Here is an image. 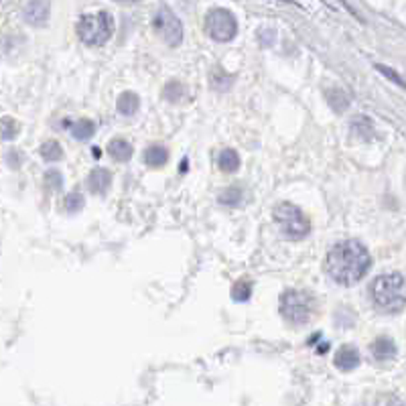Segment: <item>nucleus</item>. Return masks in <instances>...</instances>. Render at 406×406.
Listing matches in <instances>:
<instances>
[{"mask_svg": "<svg viewBox=\"0 0 406 406\" xmlns=\"http://www.w3.org/2000/svg\"><path fill=\"white\" fill-rule=\"evenodd\" d=\"M139 106H141V100H139V96L134 91H122L118 96L116 108L122 116H132L139 110Z\"/></svg>", "mask_w": 406, "mask_h": 406, "instance_id": "f8f14e48", "label": "nucleus"}, {"mask_svg": "<svg viewBox=\"0 0 406 406\" xmlns=\"http://www.w3.org/2000/svg\"><path fill=\"white\" fill-rule=\"evenodd\" d=\"M372 266L368 248L358 240H346L335 244L327 254V272L329 276L344 287L360 283Z\"/></svg>", "mask_w": 406, "mask_h": 406, "instance_id": "f257e3e1", "label": "nucleus"}, {"mask_svg": "<svg viewBox=\"0 0 406 406\" xmlns=\"http://www.w3.org/2000/svg\"><path fill=\"white\" fill-rule=\"evenodd\" d=\"M315 299L305 290H287L281 297V313L290 325H305L313 317Z\"/></svg>", "mask_w": 406, "mask_h": 406, "instance_id": "39448f33", "label": "nucleus"}, {"mask_svg": "<svg viewBox=\"0 0 406 406\" xmlns=\"http://www.w3.org/2000/svg\"><path fill=\"white\" fill-rule=\"evenodd\" d=\"M19 132H21V124L15 118H0V141H15Z\"/></svg>", "mask_w": 406, "mask_h": 406, "instance_id": "6ab92c4d", "label": "nucleus"}, {"mask_svg": "<svg viewBox=\"0 0 406 406\" xmlns=\"http://www.w3.org/2000/svg\"><path fill=\"white\" fill-rule=\"evenodd\" d=\"M116 2H136V0H116Z\"/></svg>", "mask_w": 406, "mask_h": 406, "instance_id": "c85d7f7f", "label": "nucleus"}, {"mask_svg": "<svg viewBox=\"0 0 406 406\" xmlns=\"http://www.w3.org/2000/svg\"><path fill=\"white\" fill-rule=\"evenodd\" d=\"M112 33H114V19L106 10L86 15L78 23V37L87 47H102L104 43L110 41Z\"/></svg>", "mask_w": 406, "mask_h": 406, "instance_id": "7ed1b4c3", "label": "nucleus"}, {"mask_svg": "<svg viewBox=\"0 0 406 406\" xmlns=\"http://www.w3.org/2000/svg\"><path fill=\"white\" fill-rule=\"evenodd\" d=\"M209 82H211V87L213 89H218V91H226V89H230L232 87L233 78L230 73H226L222 67H215L211 73H209Z\"/></svg>", "mask_w": 406, "mask_h": 406, "instance_id": "aec40b11", "label": "nucleus"}, {"mask_svg": "<svg viewBox=\"0 0 406 406\" xmlns=\"http://www.w3.org/2000/svg\"><path fill=\"white\" fill-rule=\"evenodd\" d=\"M218 165H220V169L224 171V173H233V171H238V167H240V157H238V152L232 150V148H226V150H222L220 152V157H218Z\"/></svg>", "mask_w": 406, "mask_h": 406, "instance_id": "dca6fc26", "label": "nucleus"}, {"mask_svg": "<svg viewBox=\"0 0 406 406\" xmlns=\"http://www.w3.org/2000/svg\"><path fill=\"white\" fill-rule=\"evenodd\" d=\"M84 205H86V197H84L82 193H78V191H73V193H69V195L65 197V209H67L69 213L82 211Z\"/></svg>", "mask_w": 406, "mask_h": 406, "instance_id": "5701e85b", "label": "nucleus"}, {"mask_svg": "<svg viewBox=\"0 0 406 406\" xmlns=\"http://www.w3.org/2000/svg\"><path fill=\"white\" fill-rule=\"evenodd\" d=\"M41 157L47 161V163H58L63 159V148L58 141H47L41 145Z\"/></svg>", "mask_w": 406, "mask_h": 406, "instance_id": "412c9836", "label": "nucleus"}, {"mask_svg": "<svg viewBox=\"0 0 406 406\" xmlns=\"http://www.w3.org/2000/svg\"><path fill=\"white\" fill-rule=\"evenodd\" d=\"M327 102H329V106H331L337 114L346 112L349 106L348 94H346L342 87H331V89L327 91Z\"/></svg>", "mask_w": 406, "mask_h": 406, "instance_id": "2eb2a0df", "label": "nucleus"}, {"mask_svg": "<svg viewBox=\"0 0 406 406\" xmlns=\"http://www.w3.org/2000/svg\"><path fill=\"white\" fill-rule=\"evenodd\" d=\"M252 294V285L248 281H238L232 289V299L236 303H246Z\"/></svg>", "mask_w": 406, "mask_h": 406, "instance_id": "4be33fe9", "label": "nucleus"}, {"mask_svg": "<svg viewBox=\"0 0 406 406\" xmlns=\"http://www.w3.org/2000/svg\"><path fill=\"white\" fill-rule=\"evenodd\" d=\"M242 197H244V191L240 187H230V189H226L220 195V203H224V205H238V203L242 202Z\"/></svg>", "mask_w": 406, "mask_h": 406, "instance_id": "b1692460", "label": "nucleus"}, {"mask_svg": "<svg viewBox=\"0 0 406 406\" xmlns=\"http://www.w3.org/2000/svg\"><path fill=\"white\" fill-rule=\"evenodd\" d=\"M152 29L163 43L177 47L183 41V25L169 6H161L152 19Z\"/></svg>", "mask_w": 406, "mask_h": 406, "instance_id": "0eeeda50", "label": "nucleus"}, {"mask_svg": "<svg viewBox=\"0 0 406 406\" xmlns=\"http://www.w3.org/2000/svg\"><path fill=\"white\" fill-rule=\"evenodd\" d=\"M110 185H112V173H110L108 169L98 167V169H94L91 173L87 175V189H89L94 195H104V193H108Z\"/></svg>", "mask_w": 406, "mask_h": 406, "instance_id": "1a4fd4ad", "label": "nucleus"}, {"mask_svg": "<svg viewBox=\"0 0 406 406\" xmlns=\"http://www.w3.org/2000/svg\"><path fill=\"white\" fill-rule=\"evenodd\" d=\"M335 366L342 370V372H351L360 366L362 358H360V351L353 348V346H344V348L337 349L335 353Z\"/></svg>", "mask_w": 406, "mask_h": 406, "instance_id": "9d476101", "label": "nucleus"}, {"mask_svg": "<svg viewBox=\"0 0 406 406\" xmlns=\"http://www.w3.org/2000/svg\"><path fill=\"white\" fill-rule=\"evenodd\" d=\"M376 69L380 71V73H384V76H386L388 80H392L394 84H398L400 87H406L405 80H403V78H400V76H398L396 71H392L390 67H386V65H376Z\"/></svg>", "mask_w": 406, "mask_h": 406, "instance_id": "bb28decb", "label": "nucleus"}, {"mask_svg": "<svg viewBox=\"0 0 406 406\" xmlns=\"http://www.w3.org/2000/svg\"><path fill=\"white\" fill-rule=\"evenodd\" d=\"M94 132H96V124H94L91 120H87V118H82V120H78V122L71 124V134H73V139H78V141H87V139H91Z\"/></svg>", "mask_w": 406, "mask_h": 406, "instance_id": "a211bd4d", "label": "nucleus"}, {"mask_svg": "<svg viewBox=\"0 0 406 406\" xmlns=\"http://www.w3.org/2000/svg\"><path fill=\"white\" fill-rule=\"evenodd\" d=\"M372 355L380 362H388L396 358V344L390 337H378L372 344Z\"/></svg>", "mask_w": 406, "mask_h": 406, "instance_id": "9b49d317", "label": "nucleus"}, {"mask_svg": "<svg viewBox=\"0 0 406 406\" xmlns=\"http://www.w3.org/2000/svg\"><path fill=\"white\" fill-rule=\"evenodd\" d=\"M25 21L33 27H45L51 15V2L49 0H29L25 6Z\"/></svg>", "mask_w": 406, "mask_h": 406, "instance_id": "6e6552de", "label": "nucleus"}, {"mask_svg": "<svg viewBox=\"0 0 406 406\" xmlns=\"http://www.w3.org/2000/svg\"><path fill=\"white\" fill-rule=\"evenodd\" d=\"M108 152H110V157L114 161H118V163H126L132 157V145L128 141H124V139H114L108 145Z\"/></svg>", "mask_w": 406, "mask_h": 406, "instance_id": "4468645a", "label": "nucleus"}, {"mask_svg": "<svg viewBox=\"0 0 406 406\" xmlns=\"http://www.w3.org/2000/svg\"><path fill=\"white\" fill-rule=\"evenodd\" d=\"M45 185L51 189V191H59L61 187H63V177L59 171L55 169H49L47 173H45Z\"/></svg>", "mask_w": 406, "mask_h": 406, "instance_id": "a878e982", "label": "nucleus"}, {"mask_svg": "<svg viewBox=\"0 0 406 406\" xmlns=\"http://www.w3.org/2000/svg\"><path fill=\"white\" fill-rule=\"evenodd\" d=\"M6 159H8V163H10V167H19V165H21V155H17L15 150H10Z\"/></svg>", "mask_w": 406, "mask_h": 406, "instance_id": "cd10ccee", "label": "nucleus"}, {"mask_svg": "<svg viewBox=\"0 0 406 406\" xmlns=\"http://www.w3.org/2000/svg\"><path fill=\"white\" fill-rule=\"evenodd\" d=\"M145 161L148 167L159 169V167H163L169 161V150L163 145H150L145 150Z\"/></svg>", "mask_w": 406, "mask_h": 406, "instance_id": "ddd939ff", "label": "nucleus"}, {"mask_svg": "<svg viewBox=\"0 0 406 406\" xmlns=\"http://www.w3.org/2000/svg\"><path fill=\"white\" fill-rule=\"evenodd\" d=\"M351 132H353L358 139L368 141V139L374 136V134H372V132H374V126H372V122L366 116H358L351 120Z\"/></svg>", "mask_w": 406, "mask_h": 406, "instance_id": "f3484780", "label": "nucleus"}, {"mask_svg": "<svg viewBox=\"0 0 406 406\" xmlns=\"http://www.w3.org/2000/svg\"><path fill=\"white\" fill-rule=\"evenodd\" d=\"M274 222L279 224L281 232L289 240H303L311 233V222L309 218L289 202L279 203L274 207Z\"/></svg>", "mask_w": 406, "mask_h": 406, "instance_id": "20e7f679", "label": "nucleus"}, {"mask_svg": "<svg viewBox=\"0 0 406 406\" xmlns=\"http://www.w3.org/2000/svg\"><path fill=\"white\" fill-rule=\"evenodd\" d=\"M372 301L384 313H398L406 307V279L400 272L378 276L370 287Z\"/></svg>", "mask_w": 406, "mask_h": 406, "instance_id": "f03ea898", "label": "nucleus"}, {"mask_svg": "<svg viewBox=\"0 0 406 406\" xmlns=\"http://www.w3.org/2000/svg\"><path fill=\"white\" fill-rule=\"evenodd\" d=\"M163 94H165V98L169 100V102H179L183 96H185V89L183 86L179 84V82H169L165 89H163Z\"/></svg>", "mask_w": 406, "mask_h": 406, "instance_id": "393cba45", "label": "nucleus"}, {"mask_svg": "<svg viewBox=\"0 0 406 406\" xmlns=\"http://www.w3.org/2000/svg\"><path fill=\"white\" fill-rule=\"evenodd\" d=\"M205 33L213 41L228 43L238 33V21L228 8H211L205 17Z\"/></svg>", "mask_w": 406, "mask_h": 406, "instance_id": "423d86ee", "label": "nucleus"}]
</instances>
